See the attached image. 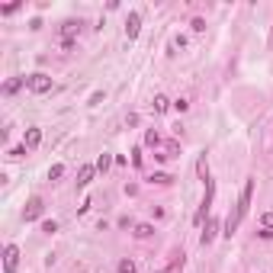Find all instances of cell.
Returning <instances> with one entry per match:
<instances>
[{"label": "cell", "mask_w": 273, "mask_h": 273, "mask_svg": "<svg viewBox=\"0 0 273 273\" xmlns=\"http://www.w3.org/2000/svg\"><path fill=\"white\" fill-rule=\"evenodd\" d=\"M42 209H45L42 196H32V200L26 203V209H23V218H26V222H36V218L42 215Z\"/></svg>", "instance_id": "5b68a950"}, {"label": "cell", "mask_w": 273, "mask_h": 273, "mask_svg": "<svg viewBox=\"0 0 273 273\" xmlns=\"http://www.w3.org/2000/svg\"><path fill=\"white\" fill-rule=\"evenodd\" d=\"M26 87H29L32 93H49L52 90V77L49 74H29V77H26Z\"/></svg>", "instance_id": "3957f363"}, {"label": "cell", "mask_w": 273, "mask_h": 273, "mask_svg": "<svg viewBox=\"0 0 273 273\" xmlns=\"http://www.w3.org/2000/svg\"><path fill=\"white\" fill-rule=\"evenodd\" d=\"M93 174H97V167H90V164H87V167H80V170H77V187H87V183L93 180Z\"/></svg>", "instance_id": "ba28073f"}, {"label": "cell", "mask_w": 273, "mask_h": 273, "mask_svg": "<svg viewBox=\"0 0 273 273\" xmlns=\"http://www.w3.org/2000/svg\"><path fill=\"white\" fill-rule=\"evenodd\" d=\"M16 267H19V248L6 244L3 248V273H16Z\"/></svg>", "instance_id": "277c9868"}, {"label": "cell", "mask_w": 273, "mask_h": 273, "mask_svg": "<svg viewBox=\"0 0 273 273\" xmlns=\"http://www.w3.org/2000/svg\"><path fill=\"white\" fill-rule=\"evenodd\" d=\"M145 145H151V148H158V145H161V135L154 132V129H148V132H145Z\"/></svg>", "instance_id": "9a60e30c"}, {"label": "cell", "mask_w": 273, "mask_h": 273, "mask_svg": "<svg viewBox=\"0 0 273 273\" xmlns=\"http://www.w3.org/2000/svg\"><path fill=\"white\" fill-rule=\"evenodd\" d=\"M16 10H19V3H6L0 13H3V16H10V13H16Z\"/></svg>", "instance_id": "7402d4cb"}, {"label": "cell", "mask_w": 273, "mask_h": 273, "mask_svg": "<svg viewBox=\"0 0 273 273\" xmlns=\"http://www.w3.org/2000/svg\"><path fill=\"white\" fill-rule=\"evenodd\" d=\"M61 174H65V167H61V164H52V167H49V180H58Z\"/></svg>", "instance_id": "ac0fdd59"}, {"label": "cell", "mask_w": 273, "mask_h": 273, "mask_svg": "<svg viewBox=\"0 0 273 273\" xmlns=\"http://www.w3.org/2000/svg\"><path fill=\"white\" fill-rule=\"evenodd\" d=\"M261 225H264V228H273V212H264L261 215Z\"/></svg>", "instance_id": "ffe728a7"}, {"label": "cell", "mask_w": 273, "mask_h": 273, "mask_svg": "<svg viewBox=\"0 0 273 273\" xmlns=\"http://www.w3.org/2000/svg\"><path fill=\"white\" fill-rule=\"evenodd\" d=\"M151 235H154V225H148V222L135 225V238H151Z\"/></svg>", "instance_id": "5bb4252c"}, {"label": "cell", "mask_w": 273, "mask_h": 273, "mask_svg": "<svg viewBox=\"0 0 273 273\" xmlns=\"http://www.w3.org/2000/svg\"><path fill=\"white\" fill-rule=\"evenodd\" d=\"M23 84H26V77H10V80L3 84V97H13V93H16Z\"/></svg>", "instance_id": "9c48e42d"}, {"label": "cell", "mask_w": 273, "mask_h": 273, "mask_svg": "<svg viewBox=\"0 0 273 273\" xmlns=\"http://www.w3.org/2000/svg\"><path fill=\"white\" fill-rule=\"evenodd\" d=\"M135 270H138V267H135V261H129V257H126V261H119V273H135Z\"/></svg>", "instance_id": "e0dca14e"}, {"label": "cell", "mask_w": 273, "mask_h": 273, "mask_svg": "<svg viewBox=\"0 0 273 273\" xmlns=\"http://www.w3.org/2000/svg\"><path fill=\"white\" fill-rule=\"evenodd\" d=\"M196 174H200V180H212V177H209V161H206V154H200V161H196Z\"/></svg>", "instance_id": "7c38bea8"}, {"label": "cell", "mask_w": 273, "mask_h": 273, "mask_svg": "<svg viewBox=\"0 0 273 273\" xmlns=\"http://www.w3.org/2000/svg\"><path fill=\"white\" fill-rule=\"evenodd\" d=\"M42 141V129H26V148H39Z\"/></svg>", "instance_id": "30bf717a"}, {"label": "cell", "mask_w": 273, "mask_h": 273, "mask_svg": "<svg viewBox=\"0 0 273 273\" xmlns=\"http://www.w3.org/2000/svg\"><path fill=\"white\" fill-rule=\"evenodd\" d=\"M80 29V23H74V19H68V23H61V36H65V42H71V36Z\"/></svg>", "instance_id": "8fae6325"}, {"label": "cell", "mask_w": 273, "mask_h": 273, "mask_svg": "<svg viewBox=\"0 0 273 273\" xmlns=\"http://www.w3.org/2000/svg\"><path fill=\"white\" fill-rule=\"evenodd\" d=\"M212 196H215V180H206V196H203L200 209H196V215H193V225H203V222H206L209 209H212Z\"/></svg>", "instance_id": "6da1fadb"}, {"label": "cell", "mask_w": 273, "mask_h": 273, "mask_svg": "<svg viewBox=\"0 0 273 273\" xmlns=\"http://www.w3.org/2000/svg\"><path fill=\"white\" fill-rule=\"evenodd\" d=\"M151 183H161V187H167V183H174V177H170V174H151Z\"/></svg>", "instance_id": "2e32d148"}, {"label": "cell", "mask_w": 273, "mask_h": 273, "mask_svg": "<svg viewBox=\"0 0 273 273\" xmlns=\"http://www.w3.org/2000/svg\"><path fill=\"white\" fill-rule=\"evenodd\" d=\"M42 231H45V235H55V231H58V225H55V222H42Z\"/></svg>", "instance_id": "44dd1931"}, {"label": "cell", "mask_w": 273, "mask_h": 273, "mask_svg": "<svg viewBox=\"0 0 273 273\" xmlns=\"http://www.w3.org/2000/svg\"><path fill=\"white\" fill-rule=\"evenodd\" d=\"M138 29H141V16H138V13H129V16H126V36H129V42L138 39Z\"/></svg>", "instance_id": "8992f818"}, {"label": "cell", "mask_w": 273, "mask_h": 273, "mask_svg": "<svg viewBox=\"0 0 273 273\" xmlns=\"http://www.w3.org/2000/svg\"><path fill=\"white\" fill-rule=\"evenodd\" d=\"M215 231H218V222H215V218H209V222H206V231H203V238H200V241H203V248H206V244H212Z\"/></svg>", "instance_id": "52a82bcc"}, {"label": "cell", "mask_w": 273, "mask_h": 273, "mask_svg": "<svg viewBox=\"0 0 273 273\" xmlns=\"http://www.w3.org/2000/svg\"><path fill=\"white\" fill-rule=\"evenodd\" d=\"M251 196H254V180H244V190H241V196H238V206H235V212H238V218H244L248 215V209H251Z\"/></svg>", "instance_id": "7a4b0ae2"}, {"label": "cell", "mask_w": 273, "mask_h": 273, "mask_svg": "<svg viewBox=\"0 0 273 273\" xmlns=\"http://www.w3.org/2000/svg\"><path fill=\"white\" fill-rule=\"evenodd\" d=\"M154 113H167V109H170V100L167 97H164V93H158V97H154Z\"/></svg>", "instance_id": "4fadbf2b"}, {"label": "cell", "mask_w": 273, "mask_h": 273, "mask_svg": "<svg viewBox=\"0 0 273 273\" xmlns=\"http://www.w3.org/2000/svg\"><path fill=\"white\" fill-rule=\"evenodd\" d=\"M109 164H113V158H109V154H100V158H97V170H106Z\"/></svg>", "instance_id": "d6986e66"}]
</instances>
